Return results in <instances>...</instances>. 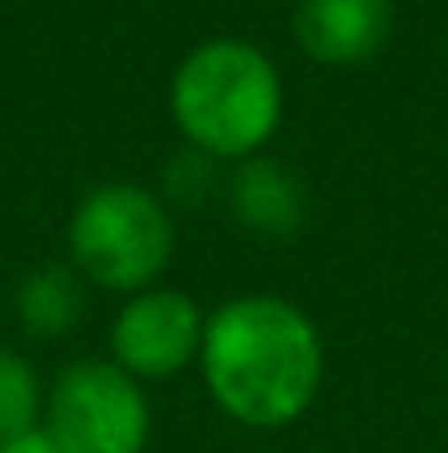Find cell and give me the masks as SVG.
I'll return each mask as SVG.
<instances>
[{
  "instance_id": "6da1fadb",
  "label": "cell",
  "mask_w": 448,
  "mask_h": 453,
  "mask_svg": "<svg viewBox=\"0 0 448 453\" xmlns=\"http://www.w3.org/2000/svg\"><path fill=\"white\" fill-rule=\"evenodd\" d=\"M198 374L211 405L247 432L299 423L325 383V339L308 308L251 291L207 312Z\"/></svg>"
},
{
  "instance_id": "7a4b0ae2",
  "label": "cell",
  "mask_w": 448,
  "mask_h": 453,
  "mask_svg": "<svg viewBox=\"0 0 448 453\" xmlns=\"http://www.w3.org/2000/svg\"><path fill=\"white\" fill-rule=\"evenodd\" d=\"M167 111L185 146L233 167L269 154L282 133L286 80L264 44L247 35H211L176 62Z\"/></svg>"
},
{
  "instance_id": "3957f363",
  "label": "cell",
  "mask_w": 448,
  "mask_h": 453,
  "mask_svg": "<svg viewBox=\"0 0 448 453\" xmlns=\"http://www.w3.org/2000/svg\"><path fill=\"white\" fill-rule=\"evenodd\" d=\"M75 273L119 300L158 287L176 260V211L137 180H102L80 194L66 220Z\"/></svg>"
},
{
  "instance_id": "277c9868",
  "label": "cell",
  "mask_w": 448,
  "mask_h": 453,
  "mask_svg": "<svg viewBox=\"0 0 448 453\" xmlns=\"http://www.w3.org/2000/svg\"><path fill=\"white\" fill-rule=\"evenodd\" d=\"M40 427L62 453H146L154 405L146 383L110 357H80L53 374Z\"/></svg>"
},
{
  "instance_id": "5b68a950",
  "label": "cell",
  "mask_w": 448,
  "mask_h": 453,
  "mask_svg": "<svg viewBox=\"0 0 448 453\" xmlns=\"http://www.w3.org/2000/svg\"><path fill=\"white\" fill-rule=\"evenodd\" d=\"M207 312L180 287H146L119 303L110 321V361L141 383H163L198 365Z\"/></svg>"
},
{
  "instance_id": "8992f818",
  "label": "cell",
  "mask_w": 448,
  "mask_h": 453,
  "mask_svg": "<svg viewBox=\"0 0 448 453\" xmlns=\"http://www.w3.org/2000/svg\"><path fill=\"white\" fill-rule=\"evenodd\" d=\"M391 0H299L291 13L295 44L321 66H361L391 40Z\"/></svg>"
},
{
  "instance_id": "52a82bcc",
  "label": "cell",
  "mask_w": 448,
  "mask_h": 453,
  "mask_svg": "<svg viewBox=\"0 0 448 453\" xmlns=\"http://www.w3.org/2000/svg\"><path fill=\"white\" fill-rule=\"evenodd\" d=\"M224 207L255 238H295L308 225V185L277 154H255L229 167Z\"/></svg>"
},
{
  "instance_id": "ba28073f",
  "label": "cell",
  "mask_w": 448,
  "mask_h": 453,
  "mask_svg": "<svg viewBox=\"0 0 448 453\" xmlns=\"http://www.w3.org/2000/svg\"><path fill=\"white\" fill-rule=\"evenodd\" d=\"M13 312L31 339H66L88 312V282L75 265H40L13 287Z\"/></svg>"
},
{
  "instance_id": "9c48e42d",
  "label": "cell",
  "mask_w": 448,
  "mask_h": 453,
  "mask_svg": "<svg viewBox=\"0 0 448 453\" xmlns=\"http://www.w3.org/2000/svg\"><path fill=\"white\" fill-rule=\"evenodd\" d=\"M44 392L35 365L0 343V441L44 423Z\"/></svg>"
},
{
  "instance_id": "30bf717a",
  "label": "cell",
  "mask_w": 448,
  "mask_h": 453,
  "mask_svg": "<svg viewBox=\"0 0 448 453\" xmlns=\"http://www.w3.org/2000/svg\"><path fill=\"white\" fill-rule=\"evenodd\" d=\"M224 176H229L224 163H216L211 154L194 150V146H180L158 172V194L171 211L176 207H202V203L224 198Z\"/></svg>"
},
{
  "instance_id": "8fae6325",
  "label": "cell",
  "mask_w": 448,
  "mask_h": 453,
  "mask_svg": "<svg viewBox=\"0 0 448 453\" xmlns=\"http://www.w3.org/2000/svg\"><path fill=\"white\" fill-rule=\"evenodd\" d=\"M0 453H62L53 445V436L44 427H31V432H18V436H4Z\"/></svg>"
}]
</instances>
